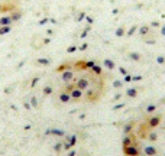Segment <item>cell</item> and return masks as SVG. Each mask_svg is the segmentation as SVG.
Returning <instances> with one entry per match:
<instances>
[{"label": "cell", "mask_w": 165, "mask_h": 156, "mask_svg": "<svg viewBox=\"0 0 165 156\" xmlns=\"http://www.w3.org/2000/svg\"><path fill=\"white\" fill-rule=\"evenodd\" d=\"M55 91L65 103H96L104 93V78L96 65L71 61L55 71Z\"/></svg>", "instance_id": "obj_1"}]
</instances>
